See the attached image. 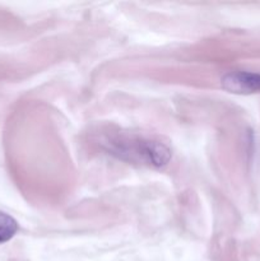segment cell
Returning a JSON list of instances; mask_svg holds the SVG:
<instances>
[{
	"instance_id": "2",
	"label": "cell",
	"mask_w": 260,
	"mask_h": 261,
	"mask_svg": "<svg viewBox=\"0 0 260 261\" xmlns=\"http://www.w3.org/2000/svg\"><path fill=\"white\" fill-rule=\"evenodd\" d=\"M224 89L233 93H256L260 92V73L251 71H233L222 79Z\"/></svg>"
},
{
	"instance_id": "3",
	"label": "cell",
	"mask_w": 260,
	"mask_h": 261,
	"mask_svg": "<svg viewBox=\"0 0 260 261\" xmlns=\"http://www.w3.org/2000/svg\"><path fill=\"white\" fill-rule=\"evenodd\" d=\"M18 231V223L9 214L0 212V244H5L14 237Z\"/></svg>"
},
{
	"instance_id": "1",
	"label": "cell",
	"mask_w": 260,
	"mask_h": 261,
	"mask_svg": "<svg viewBox=\"0 0 260 261\" xmlns=\"http://www.w3.org/2000/svg\"><path fill=\"white\" fill-rule=\"evenodd\" d=\"M117 152L121 154H130V158H139L142 162L148 165L160 166L166 165L170 161L171 152L163 143L157 140H144L139 138H126L115 142Z\"/></svg>"
}]
</instances>
